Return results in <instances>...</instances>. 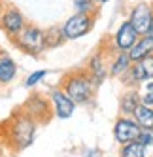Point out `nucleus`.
Masks as SVG:
<instances>
[{
    "label": "nucleus",
    "mask_w": 153,
    "mask_h": 157,
    "mask_svg": "<svg viewBox=\"0 0 153 157\" xmlns=\"http://www.w3.org/2000/svg\"><path fill=\"white\" fill-rule=\"evenodd\" d=\"M40 123L32 119L23 108L15 110L2 125H0V136L4 140V146L12 151H23L34 142L36 131Z\"/></svg>",
    "instance_id": "obj_1"
},
{
    "label": "nucleus",
    "mask_w": 153,
    "mask_h": 157,
    "mask_svg": "<svg viewBox=\"0 0 153 157\" xmlns=\"http://www.w3.org/2000/svg\"><path fill=\"white\" fill-rule=\"evenodd\" d=\"M59 87L74 100L76 106L91 104L96 95V83L93 82V78L89 76V72L85 68H74L66 72L61 80Z\"/></svg>",
    "instance_id": "obj_2"
},
{
    "label": "nucleus",
    "mask_w": 153,
    "mask_h": 157,
    "mask_svg": "<svg viewBox=\"0 0 153 157\" xmlns=\"http://www.w3.org/2000/svg\"><path fill=\"white\" fill-rule=\"evenodd\" d=\"M12 44L27 55L38 57L47 49V40H46V30L34 23H27V27L19 32L15 38H12Z\"/></svg>",
    "instance_id": "obj_3"
},
{
    "label": "nucleus",
    "mask_w": 153,
    "mask_h": 157,
    "mask_svg": "<svg viewBox=\"0 0 153 157\" xmlns=\"http://www.w3.org/2000/svg\"><path fill=\"white\" fill-rule=\"evenodd\" d=\"M98 15H87V13H72L64 23L61 25V34L66 42L80 40L87 36L95 29Z\"/></svg>",
    "instance_id": "obj_4"
},
{
    "label": "nucleus",
    "mask_w": 153,
    "mask_h": 157,
    "mask_svg": "<svg viewBox=\"0 0 153 157\" xmlns=\"http://www.w3.org/2000/svg\"><path fill=\"white\" fill-rule=\"evenodd\" d=\"M27 17L23 15V12L12 4H0V30L12 40L15 38L21 30L27 27Z\"/></svg>",
    "instance_id": "obj_5"
},
{
    "label": "nucleus",
    "mask_w": 153,
    "mask_h": 157,
    "mask_svg": "<svg viewBox=\"0 0 153 157\" xmlns=\"http://www.w3.org/2000/svg\"><path fill=\"white\" fill-rule=\"evenodd\" d=\"M127 19L138 32V36H149V30L153 25V2L140 0V2L132 4Z\"/></svg>",
    "instance_id": "obj_6"
},
{
    "label": "nucleus",
    "mask_w": 153,
    "mask_h": 157,
    "mask_svg": "<svg viewBox=\"0 0 153 157\" xmlns=\"http://www.w3.org/2000/svg\"><path fill=\"white\" fill-rule=\"evenodd\" d=\"M112 44L108 48H100V49H96L89 61H87V66H85V70L89 72V76L93 78V82L96 83V87L100 85L104 80L110 74H108V61H110V51H112Z\"/></svg>",
    "instance_id": "obj_7"
},
{
    "label": "nucleus",
    "mask_w": 153,
    "mask_h": 157,
    "mask_svg": "<svg viewBox=\"0 0 153 157\" xmlns=\"http://www.w3.org/2000/svg\"><path fill=\"white\" fill-rule=\"evenodd\" d=\"M21 108H23L32 119H36L38 123H47L53 117V108H51V102H49V97L40 95V93H32Z\"/></svg>",
    "instance_id": "obj_8"
},
{
    "label": "nucleus",
    "mask_w": 153,
    "mask_h": 157,
    "mask_svg": "<svg viewBox=\"0 0 153 157\" xmlns=\"http://www.w3.org/2000/svg\"><path fill=\"white\" fill-rule=\"evenodd\" d=\"M149 80H153V55H147V57L132 63L129 72L123 76V82L129 87L142 85V83H146Z\"/></svg>",
    "instance_id": "obj_9"
},
{
    "label": "nucleus",
    "mask_w": 153,
    "mask_h": 157,
    "mask_svg": "<svg viewBox=\"0 0 153 157\" xmlns=\"http://www.w3.org/2000/svg\"><path fill=\"white\" fill-rule=\"evenodd\" d=\"M142 127L136 123L132 116H119L114 123V138L119 146H125L129 142H134L140 136Z\"/></svg>",
    "instance_id": "obj_10"
},
{
    "label": "nucleus",
    "mask_w": 153,
    "mask_h": 157,
    "mask_svg": "<svg viewBox=\"0 0 153 157\" xmlns=\"http://www.w3.org/2000/svg\"><path fill=\"white\" fill-rule=\"evenodd\" d=\"M49 102L53 108V116L59 119H70L76 112V102L62 91L61 87H53L49 91Z\"/></svg>",
    "instance_id": "obj_11"
},
{
    "label": "nucleus",
    "mask_w": 153,
    "mask_h": 157,
    "mask_svg": "<svg viewBox=\"0 0 153 157\" xmlns=\"http://www.w3.org/2000/svg\"><path fill=\"white\" fill-rule=\"evenodd\" d=\"M138 38L140 36H138V32L134 30V27L130 25V21L125 19L123 23L115 29V32H114V36H112V48L115 51H127L129 53V49L136 44Z\"/></svg>",
    "instance_id": "obj_12"
},
{
    "label": "nucleus",
    "mask_w": 153,
    "mask_h": 157,
    "mask_svg": "<svg viewBox=\"0 0 153 157\" xmlns=\"http://www.w3.org/2000/svg\"><path fill=\"white\" fill-rule=\"evenodd\" d=\"M130 64H132V61H130L127 51L112 49L110 51V61H108V74L112 78H121V76H125L129 72Z\"/></svg>",
    "instance_id": "obj_13"
},
{
    "label": "nucleus",
    "mask_w": 153,
    "mask_h": 157,
    "mask_svg": "<svg viewBox=\"0 0 153 157\" xmlns=\"http://www.w3.org/2000/svg\"><path fill=\"white\" fill-rule=\"evenodd\" d=\"M142 104L140 100V93L136 87H127L125 93L119 98V114L121 116H132L134 110Z\"/></svg>",
    "instance_id": "obj_14"
},
{
    "label": "nucleus",
    "mask_w": 153,
    "mask_h": 157,
    "mask_svg": "<svg viewBox=\"0 0 153 157\" xmlns=\"http://www.w3.org/2000/svg\"><path fill=\"white\" fill-rule=\"evenodd\" d=\"M17 78V63L0 51V85H9Z\"/></svg>",
    "instance_id": "obj_15"
},
{
    "label": "nucleus",
    "mask_w": 153,
    "mask_h": 157,
    "mask_svg": "<svg viewBox=\"0 0 153 157\" xmlns=\"http://www.w3.org/2000/svg\"><path fill=\"white\" fill-rule=\"evenodd\" d=\"M147 55H153V38L151 36H140L134 46L129 49V57L132 63H136L140 59L147 57Z\"/></svg>",
    "instance_id": "obj_16"
},
{
    "label": "nucleus",
    "mask_w": 153,
    "mask_h": 157,
    "mask_svg": "<svg viewBox=\"0 0 153 157\" xmlns=\"http://www.w3.org/2000/svg\"><path fill=\"white\" fill-rule=\"evenodd\" d=\"M132 117L136 119V123L142 129H153V106H146V104H140Z\"/></svg>",
    "instance_id": "obj_17"
},
{
    "label": "nucleus",
    "mask_w": 153,
    "mask_h": 157,
    "mask_svg": "<svg viewBox=\"0 0 153 157\" xmlns=\"http://www.w3.org/2000/svg\"><path fill=\"white\" fill-rule=\"evenodd\" d=\"M119 155L121 157H147V148L142 142L134 140V142H129V144L121 146Z\"/></svg>",
    "instance_id": "obj_18"
},
{
    "label": "nucleus",
    "mask_w": 153,
    "mask_h": 157,
    "mask_svg": "<svg viewBox=\"0 0 153 157\" xmlns=\"http://www.w3.org/2000/svg\"><path fill=\"white\" fill-rule=\"evenodd\" d=\"M74 13H87V15H98V6L95 0H72Z\"/></svg>",
    "instance_id": "obj_19"
},
{
    "label": "nucleus",
    "mask_w": 153,
    "mask_h": 157,
    "mask_svg": "<svg viewBox=\"0 0 153 157\" xmlns=\"http://www.w3.org/2000/svg\"><path fill=\"white\" fill-rule=\"evenodd\" d=\"M46 40H47V49H51V48H59V46H62L64 40L62 38V34H61V27H51V29H47L46 30Z\"/></svg>",
    "instance_id": "obj_20"
},
{
    "label": "nucleus",
    "mask_w": 153,
    "mask_h": 157,
    "mask_svg": "<svg viewBox=\"0 0 153 157\" xmlns=\"http://www.w3.org/2000/svg\"><path fill=\"white\" fill-rule=\"evenodd\" d=\"M138 93H140L142 104L153 106V80H149V82H146V83H142L140 89H138Z\"/></svg>",
    "instance_id": "obj_21"
},
{
    "label": "nucleus",
    "mask_w": 153,
    "mask_h": 157,
    "mask_svg": "<svg viewBox=\"0 0 153 157\" xmlns=\"http://www.w3.org/2000/svg\"><path fill=\"white\" fill-rule=\"evenodd\" d=\"M46 76H47V70H46V68H42V70H34L32 74H28V78L25 80V87H27V89L36 87V85L43 80V78H46Z\"/></svg>",
    "instance_id": "obj_22"
},
{
    "label": "nucleus",
    "mask_w": 153,
    "mask_h": 157,
    "mask_svg": "<svg viewBox=\"0 0 153 157\" xmlns=\"http://www.w3.org/2000/svg\"><path fill=\"white\" fill-rule=\"evenodd\" d=\"M138 142H142L146 148L153 146V129H142L140 131V136H138Z\"/></svg>",
    "instance_id": "obj_23"
},
{
    "label": "nucleus",
    "mask_w": 153,
    "mask_h": 157,
    "mask_svg": "<svg viewBox=\"0 0 153 157\" xmlns=\"http://www.w3.org/2000/svg\"><path fill=\"white\" fill-rule=\"evenodd\" d=\"M4 148H6V146H4V140H2V136H0V157L4 155Z\"/></svg>",
    "instance_id": "obj_24"
},
{
    "label": "nucleus",
    "mask_w": 153,
    "mask_h": 157,
    "mask_svg": "<svg viewBox=\"0 0 153 157\" xmlns=\"http://www.w3.org/2000/svg\"><path fill=\"white\" fill-rule=\"evenodd\" d=\"M95 2H96L98 6H104V4H108V2H110V0H95Z\"/></svg>",
    "instance_id": "obj_25"
},
{
    "label": "nucleus",
    "mask_w": 153,
    "mask_h": 157,
    "mask_svg": "<svg viewBox=\"0 0 153 157\" xmlns=\"http://www.w3.org/2000/svg\"><path fill=\"white\" fill-rule=\"evenodd\" d=\"M149 36L153 38V25H151V30H149Z\"/></svg>",
    "instance_id": "obj_26"
},
{
    "label": "nucleus",
    "mask_w": 153,
    "mask_h": 157,
    "mask_svg": "<svg viewBox=\"0 0 153 157\" xmlns=\"http://www.w3.org/2000/svg\"><path fill=\"white\" fill-rule=\"evenodd\" d=\"M0 4H2V0H0Z\"/></svg>",
    "instance_id": "obj_27"
}]
</instances>
